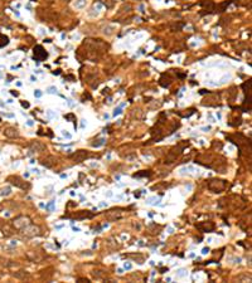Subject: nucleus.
I'll return each instance as SVG.
<instances>
[{
    "instance_id": "1",
    "label": "nucleus",
    "mask_w": 252,
    "mask_h": 283,
    "mask_svg": "<svg viewBox=\"0 0 252 283\" xmlns=\"http://www.w3.org/2000/svg\"><path fill=\"white\" fill-rule=\"evenodd\" d=\"M182 152H183V145H178V146H174L173 148H170V151L168 152V155L165 157V164L174 162L182 155Z\"/></svg>"
},
{
    "instance_id": "2",
    "label": "nucleus",
    "mask_w": 252,
    "mask_h": 283,
    "mask_svg": "<svg viewBox=\"0 0 252 283\" xmlns=\"http://www.w3.org/2000/svg\"><path fill=\"white\" fill-rule=\"evenodd\" d=\"M208 189L213 193H221L226 189V181L221 179H212L208 181Z\"/></svg>"
},
{
    "instance_id": "3",
    "label": "nucleus",
    "mask_w": 252,
    "mask_h": 283,
    "mask_svg": "<svg viewBox=\"0 0 252 283\" xmlns=\"http://www.w3.org/2000/svg\"><path fill=\"white\" fill-rule=\"evenodd\" d=\"M22 230H23V234L25 237H28V238H33V237H38V235L42 234V229L38 227V225L32 224V223L29 225H26V227L24 229H22Z\"/></svg>"
},
{
    "instance_id": "4",
    "label": "nucleus",
    "mask_w": 252,
    "mask_h": 283,
    "mask_svg": "<svg viewBox=\"0 0 252 283\" xmlns=\"http://www.w3.org/2000/svg\"><path fill=\"white\" fill-rule=\"evenodd\" d=\"M8 181H9L11 185L17 186V188H19V189H23V190H29L30 189L29 182L24 181L22 178H19V176H10L9 179H8Z\"/></svg>"
},
{
    "instance_id": "5",
    "label": "nucleus",
    "mask_w": 252,
    "mask_h": 283,
    "mask_svg": "<svg viewBox=\"0 0 252 283\" xmlns=\"http://www.w3.org/2000/svg\"><path fill=\"white\" fill-rule=\"evenodd\" d=\"M30 224V219L28 216H24V215H20L18 218H15V219L13 220V227L15 229H18V230H22V229H24L26 225Z\"/></svg>"
},
{
    "instance_id": "6",
    "label": "nucleus",
    "mask_w": 252,
    "mask_h": 283,
    "mask_svg": "<svg viewBox=\"0 0 252 283\" xmlns=\"http://www.w3.org/2000/svg\"><path fill=\"white\" fill-rule=\"evenodd\" d=\"M33 53H34V59L38 60V62H42V60L48 58V52L44 51V48L42 45H36Z\"/></svg>"
},
{
    "instance_id": "7",
    "label": "nucleus",
    "mask_w": 252,
    "mask_h": 283,
    "mask_svg": "<svg viewBox=\"0 0 252 283\" xmlns=\"http://www.w3.org/2000/svg\"><path fill=\"white\" fill-rule=\"evenodd\" d=\"M199 5L203 8V11H200L202 15L203 14H212V13H214V10H216V4L213 1H211V0H203V1L199 3Z\"/></svg>"
},
{
    "instance_id": "8",
    "label": "nucleus",
    "mask_w": 252,
    "mask_h": 283,
    "mask_svg": "<svg viewBox=\"0 0 252 283\" xmlns=\"http://www.w3.org/2000/svg\"><path fill=\"white\" fill-rule=\"evenodd\" d=\"M87 157H88V152L85 151V150H78V151H76L74 154L71 155V159L73 160L74 162H82V161H85Z\"/></svg>"
},
{
    "instance_id": "9",
    "label": "nucleus",
    "mask_w": 252,
    "mask_h": 283,
    "mask_svg": "<svg viewBox=\"0 0 252 283\" xmlns=\"http://www.w3.org/2000/svg\"><path fill=\"white\" fill-rule=\"evenodd\" d=\"M197 228L202 232H213L214 230V224L212 221H203V223L197 224Z\"/></svg>"
},
{
    "instance_id": "10",
    "label": "nucleus",
    "mask_w": 252,
    "mask_h": 283,
    "mask_svg": "<svg viewBox=\"0 0 252 283\" xmlns=\"http://www.w3.org/2000/svg\"><path fill=\"white\" fill-rule=\"evenodd\" d=\"M29 147L32 148L33 151H36V152H43L45 150V145L39 142V141H33V142H30Z\"/></svg>"
},
{
    "instance_id": "11",
    "label": "nucleus",
    "mask_w": 252,
    "mask_h": 283,
    "mask_svg": "<svg viewBox=\"0 0 252 283\" xmlns=\"http://www.w3.org/2000/svg\"><path fill=\"white\" fill-rule=\"evenodd\" d=\"M120 216H121L120 209H111L110 212H107V214H106V218H107L109 220H111V221L117 220Z\"/></svg>"
},
{
    "instance_id": "12",
    "label": "nucleus",
    "mask_w": 252,
    "mask_h": 283,
    "mask_svg": "<svg viewBox=\"0 0 252 283\" xmlns=\"http://www.w3.org/2000/svg\"><path fill=\"white\" fill-rule=\"evenodd\" d=\"M26 257L34 263H40L43 261V255L39 254V252H29V253L26 254Z\"/></svg>"
},
{
    "instance_id": "13",
    "label": "nucleus",
    "mask_w": 252,
    "mask_h": 283,
    "mask_svg": "<svg viewBox=\"0 0 252 283\" xmlns=\"http://www.w3.org/2000/svg\"><path fill=\"white\" fill-rule=\"evenodd\" d=\"M171 82H173V79H171V77L169 74H163L159 79L160 86H163V87H169L171 85Z\"/></svg>"
},
{
    "instance_id": "14",
    "label": "nucleus",
    "mask_w": 252,
    "mask_h": 283,
    "mask_svg": "<svg viewBox=\"0 0 252 283\" xmlns=\"http://www.w3.org/2000/svg\"><path fill=\"white\" fill-rule=\"evenodd\" d=\"M4 135L9 139H14V137H18L19 136V131L15 127H8L5 131H4Z\"/></svg>"
},
{
    "instance_id": "15",
    "label": "nucleus",
    "mask_w": 252,
    "mask_h": 283,
    "mask_svg": "<svg viewBox=\"0 0 252 283\" xmlns=\"http://www.w3.org/2000/svg\"><path fill=\"white\" fill-rule=\"evenodd\" d=\"M40 164L43 166H45V167H53V166H54V164H56V159L53 157V156H47L45 159L42 160Z\"/></svg>"
},
{
    "instance_id": "16",
    "label": "nucleus",
    "mask_w": 252,
    "mask_h": 283,
    "mask_svg": "<svg viewBox=\"0 0 252 283\" xmlns=\"http://www.w3.org/2000/svg\"><path fill=\"white\" fill-rule=\"evenodd\" d=\"M92 216H93V214L90 212H86V210H82L78 214H74L76 219H85V218H92Z\"/></svg>"
},
{
    "instance_id": "17",
    "label": "nucleus",
    "mask_w": 252,
    "mask_h": 283,
    "mask_svg": "<svg viewBox=\"0 0 252 283\" xmlns=\"http://www.w3.org/2000/svg\"><path fill=\"white\" fill-rule=\"evenodd\" d=\"M1 230H3V234L4 235H6V237H10V235H13L14 234V229L10 227V225H8V224H5V227H1Z\"/></svg>"
},
{
    "instance_id": "18",
    "label": "nucleus",
    "mask_w": 252,
    "mask_h": 283,
    "mask_svg": "<svg viewBox=\"0 0 252 283\" xmlns=\"http://www.w3.org/2000/svg\"><path fill=\"white\" fill-rule=\"evenodd\" d=\"M8 44H9V38L6 35H4V34H0V48L5 47Z\"/></svg>"
},
{
    "instance_id": "19",
    "label": "nucleus",
    "mask_w": 252,
    "mask_h": 283,
    "mask_svg": "<svg viewBox=\"0 0 252 283\" xmlns=\"http://www.w3.org/2000/svg\"><path fill=\"white\" fill-rule=\"evenodd\" d=\"M14 276L17 277V278H19V280H25V277L28 276V273H25L24 271H19V272H15L14 273Z\"/></svg>"
},
{
    "instance_id": "20",
    "label": "nucleus",
    "mask_w": 252,
    "mask_h": 283,
    "mask_svg": "<svg viewBox=\"0 0 252 283\" xmlns=\"http://www.w3.org/2000/svg\"><path fill=\"white\" fill-rule=\"evenodd\" d=\"M150 171H144V173H137L134 175V178H140V176H150Z\"/></svg>"
},
{
    "instance_id": "21",
    "label": "nucleus",
    "mask_w": 252,
    "mask_h": 283,
    "mask_svg": "<svg viewBox=\"0 0 252 283\" xmlns=\"http://www.w3.org/2000/svg\"><path fill=\"white\" fill-rule=\"evenodd\" d=\"M231 3H232L231 0H230V1H226V3H222V4H221V6H219V11H224V9H226Z\"/></svg>"
},
{
    "instance_id": "22",
    "label": "nucleus",
    "mask_w": 252,
    "mask_h": 283,
    "mask_svg": "<svg viewBox=\"0 0 252 283\" xmlns=\"http://www.w3.org/2000/svg\"><path fill=\"white\" fill-rule=\"evenodd\" d=\"M98 142H93L92 144V146H95V147H98V146H101V145H104L105 144V140L104 139H101V140H97Z\"/></svg>"
},
{
    "instance_id": "23",
    "label": "nucleus",
    "mask_w": 252,
    "mask_h": 283,
    "mask_svg": "<svg viewBox=\"0 0 252 283\" xmlns=\"http://www.w3.org/2000/svg\"><path fill=\"white\" fill-rule=\"evenodd\" d=\"M10 194V188H4V189H1V193H0V195H9Z\"/></svg>"
},
{
    "instance_id": "24",
    "label": "nucleus",
    "mask_w": 252,
    "mask_h": 283,
    "mask_svg": "<svg viewBox=\"0 0 252 283\" xmlns=\"http://www.w3.org/2000/svg\"><path fill=\"white\" fill-rule=\"evenodd\" d=\"M53 204H54V203H53V201H51V203H49L48 205H45V208H47V209H49V210H53Z\"/></svg>"
},
{
    "instance_id": "25",
    "label": "nucleus",
    "mask_w": 252,
    "mask_h": 283,
    "mask_svg": "<svg viewBox=\"0 0 252 283\" xmlns=\"http://www.w3.org/2000/svg\"><path fill=\"white\" fill-rule=\"evenodd\" d=\"M78 282H86V283H88L90 281L87 280V278H78Z\"/></svg>"
},
{
    "instance_id": "26",
    "label": "nucleus",
    "mask_w": 252,
    "mask_h": 283,
    "mask_svg": "<svg viewBox=\"0 0 252 283\" xmlns=\"http://www.w3.org/2000/svg\"><path fill=\"white\" fill-rule=\"evenodd\" d=\"M125 268L126 269H130V268H131V264H130V263H125Z\"/></svg>"
},
{
    "instance_id": "27",
    "label": "nucleus",
    "mask_w": 252,
    "mask_h": 283,
    "mask_svg": "<svg viewBox=\"0 0 252 283\" xmlns=\"http://www.w3.org/2000/svg\"><path fill=\"white\" fill-rule=\"evenodd\" d=\"M119 113H121V110H120V108L115 110V112H113V114H115V116H116V114H119Z\"/></svg>"
},
{
    "instance_id": "28",
    "label": "nucleus",
    "mask_w": 252,
    "mask_h": 283,
    "mask_svg": "<svg viewBox=\"0 0 252 283\" xmlns=\"http://www.w3.org/2000/svg\"><path fill=\"white\" fill-rule=\"evenodd\" d=\"M22 106L23 107H29V103L28 102H22Z\"/></svg>"
},
{
    "instance_id": "29",
    "label": "nucleus",
    "mask_w": 252,
    "mask_h": 283,
    "mask_svg": "<svg viewBox=\"0 0 252 283\" xmlns=\"http://www.w3.org/2000/svg\"><path fill=\"white\" fill-rule=\"evenodd\" d=\"M208 252H209V249H208V248H204V249H203V252H202V253H203V254H207Z\"/></svg>"
},
{
    "instance_id": "30",
    "label": "nucleus",
    "mask_w": 252,
    "mask_h": 283,
    "mask_svg": "<svg viewBox=\"0 0 252 283\" xmlns=\"http://www.w3.org/2000/svg\"><path fill=\"white\" fill-rule=\"evenodd\" d=\"M40 94H42V93H40V91H38V89H37V91H36V96H37V97H40Z\"/></svg>"
},
{
    "instance_id": "31",
    "label": "nucleus",
    "mask_w": 252,
    "mask_h": 283,
    "mask_svg": "<svg viewBox=\"0 0 252 283\" xmlns=\"http://www.w3.org/2000/svg\"><path fill=\"white\" fill-rule=\"evenodd\" d=\"M11 94H14V96H18V92H15V91H11Z\"/></svg>"
},
{
    "instance_id": "32",
    "label": "nucleus",
    "mask_w": 252,
    "mask_h": 283,
    "mask_svg": "<svg viewBox=\"0 0 252 283\" xmlns=\"http://www.w3.org/2000/svg\"><path fill=\"white\" fill-rule=\"evenodd\" d=\"M54 91H57V89H54L53 87H52V88H49V92H54Z\"/></svg>"
},
{
    "instance_id": "33",
    "label": "nucleus",
    "mask_w": 252,
    "mask_h": 283,
    "mask_svg": "<svg viewBox=\"0 0 252 283\" xmlns=\"http://www.w3.org/2000/svg\"><path fill=\"white\" fill-rule=\"evenodd\" d=\"M64 1H67V3H68V1H71V0H64Z\"/></svg>"
}]
</instances>
